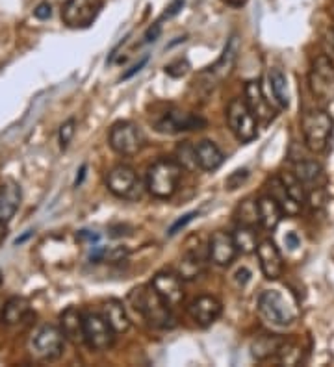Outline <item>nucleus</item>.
I'll return each instance as SVG.
<instances>
[{"label":"nucleus","instance_id":"aec40b11","mask_svg":"<svg viewBox=\"0 0 334 367\" xmlns=\"http://www.w3.org/2000/svg\"><path fill=\"white\" fill-rule=\"evenodd\" d=\"M59 330L65 336V339H69L76 345L86 342V338H84V315L80 313V310H76L74 306L65 310L59 315Z\"/></svg>","mask_w":334,"mask_h":367},{"label":"nucleus","instance_id":"de8ad7c7","mask_svg":"<svg viewBox=\"0 0 334 367\" xmlns=\"http://www.w3.org/2000/svg\"><path fill=\"white\" fill-rule=\"evenodd\" d=\"M6 235H8V225H6L4 221H0V245L4 243Z\"/></svg>","mask_w":334,"mask_h":367},{"label":"nucleus","instance_id":"f704fd0d","mask_svg":"<svg viewBox=\"0 0 334 367\" xmlns=\"http://www.w3.org/2000/svg\"><path fill=\"white\" fill-rule=\"evenodd\" d=\"M241 211V225H247V226H253L258 221V206H256V202H250V201H246L243 204H241L240 208Z\"/></svg>","mask_w":334,"mask_h":367},{"label":"nucleus","instance_id":"1a4fd4ad","mask_svg":"<svg viewBox=\"0 0 334 367\" xmlns=\"http://www.w3.org/2000/svg\"><path fill=\"white\" fill-rule=\"evenodd\" d=\"M103 10V0H67L62 8V19L69 28H89Z\"/></svg>","mask_w":334,"mask_h":367},{"label":"nucleus","instance_id":"a878e982","mask_svg":"<svg viewBox=\"0 0 334 367\" xmlns=\"http://www.w3.org/2000/svg\"><path fill=\"white\" fill-rule=\"evenodd\" d=\"M282 343H284V339L279 338V336H260L250 345V353L256 360H267V358L275 356L279 353Z\"/></svg>","mask_w":334,"mask_h":367},{"label":"nucleus","instance_id":"3c124183","mask_svg":"<svg viewBox=\"0 0 334 367\" xmlns=\"http://www.w3.org/2000/svg\"><path fill=\"white\" fill-rule=\"evenodd\" d=\"M2 280H4V276H2V271H0V284H2Z\"/></svg>","mask_w":334,"mask_h":367},{"label":"nucleus","instance_id":"e433bc0d","mask_svg":"<svg viewBox=\"0 0 334 367\" xmlns=\"http://www.w3.org/2000/svg\"><path fill=\"white\" fill-rule=\"evenodd\" d=\"M188 69H190V64H188L186 59L178 58L173 64L166 65V73L173 76V78H178V76H184L188 73Z\"/></svg>","mask_w":334,"mask_h":367},{"label":"nucleus","instance_id":"0eeeda50","mask_svg":"<svg viewBox=\"0 0 334 367\" xmlns=\"http://www.w3.org/2000/svg\"><path fill=\"white\" fill-rule=\"evenodd\" d=\"M110 147L121 156H134L145 147V136L136 122H115L110 130Z\"/></svg>","mask_w":334,"mask_h":367},{"label":"nucleus","instance_id":"5701e85b","mask_svg":"<svg viewBox=\"0 0 334 367\" xmlns=\"http://www.w3.org/2000/svg\"><path fill=\"white\" fill-rule=\"evenodd\" d=\"M256 206H258V221L262 223V226L265 231H275L280 221H282V216H284L279 202L270 195L258 199Z\"/></svg>","mask_w":334,"mask_h":367},{"label":"nucleus","instance_id":"72a5a7b5","mask_svg":"<svg viewBox=\"0 0 334 367\" xmlns=\"http://www.w3.org/2000/svg\"><path fill=\"white\" fill-rule=\"evenodd\" d=\"M74 132H76V121L74 119H69V121H65L62 127H59V148L65 151V148L69 147V143L73 141Z\"/></svg>","mask_w":334,"mask_h":367},{"label":"nucleus","instance_id":"2f4dec72","mask_svg":"<svg viewBox=\"0 0 334 367\" xmlns=\"http://www.w3.org/2000/svg\"><path fill=\"white\" fill-rule=\"evenodd\" d=\"M279 356L280 363H286V366H295V363L301 362V347L299 345H294V343L286 342L282 343V347L279 349Z\"/></svg>","mask_w":334,"mask_h":367},{"label":"nucleus","instance_id":"393cba45","mask_svg":"<svg viewBox=\"0 0 334 367\" xmlns=\"http://www.w3.org/2000/svg\"><path fill=\"white\" fill-rule=\"evenodd\" d=\"M202 273H205V258L201 256V252L190 250V252L182 256L180 262H178L177 273L182 280H195Z\"/></svg>","mask_w":334,"mask_h":367},{"label":"nucleus","instance_id":"8fccbe9b","mask_svg":"<svg viewBox=\"0 0 334 367\" xmlns=\"http://www.w3.org/2000/svg\"><path fill=\"white\" fill-rule=\"evenodd\" d=\"M84 173H86V165H84V167H82V169H80V177H79V178H76V186H79L80 182H82V178H84Z\"/></svg>","mask_w":334,"mask_h":367},{"label":"nucleus","instance_id":"c756f323","mask_svg":"<svg viewBox=\"0 0 334 367\" xmlns=\"http://www.w3.org/2000/svg\"><path fill=\"white\" fill-rule=\"evenodd\" d=\"M280 182H282V186H284L286 193L294 199L297 204H303L306 199V193H305V184L299 180V178L295 177V173H282L280 175Z\"/></svg>","mask_w":334,"mask_h":367},{"label":"nucleus","instance_id":"f03ea898","mask_svg":"<svg viewBox=\"0 0 334 367\" xmlns=\"http://www.w3.org/2000/svg\"><path fill=\"white\" fill-rule=\"evenodd\" d=\"M182 169L175 160H158L154 165L149 167L147 190L156 199H171L178 190L182 178Z\"/></svg>","mask_w":334,"mask_h":367},{"label":"nucleus","instance_id":"49530a36","mask_svg":"<svg viewBox=\"0 0 334 367\" xmlns=\"http://www.w3.org/2000/svg\"><path fill=\"white\" fill-rule=\"evenodd\" d=\"M221 2L226 6H231V8H241L247 0H221Z\"/></svg>","mask_w":334,"mask_h":367},{"label":"nucleus","instance_id":"79ce46f5","mask_svg":"<svg viewBox=\"0 0 334 367\" xmlns=\"http://www.w3.org/2000/svg\"><path fill=\"white\" fill-rule=\"evenodd\" d=\"M284 243H286V247H288V249H297V247H299L301 245V240H299V235L295 234V232H288V234L284 235Z\"/></svg>","mask_w":334,"mask_h":367},{"label":"nucleus","instance_id":"473e14b6","mask_svg":"<svg viewBox=\"0 0 334 367\" xmlns=\"http://www.w3.org/2000/svg\"><path fill=\"white\" fill-rule=\"evenodd\" d=\"M178 156H180V165L186 167V169H197V156H195V147L190 145V143H184L178 147Z\"/></svg>","mask_w":334,"mask_h":367},{"label":"nucleus","instance_id":"423d86ee","mask_svg":"<svg viewBox=\"0 0 334 367\" xmlns=\"http://www.w3.org/2000/svg\"><path fill=\"white\" fill-rule=\"evenodd\" d=\"M258 310L262 318L277 327H290L297 319V313L292 308V304L286 301V297L277 289H267L258 299Z\"/></svg>","mask_w":334,"mask_h":367},{"label":"nucleus","instance_id":"c9c22d12","mask_svg":"<svg viewBox=\"0 0 334 367\" xmlns=\"http://www.w3.org/2000/svg\"><path fill=\"white\" fill-rule=\"evenodd\" d=\"M247 178H249V171L247 169H238V171L229 175V178L225 180V187L229 191L238 190V187H241V184H246Z\"/></svg>","mask_w":334,"mask_h":367},{"label":"nucleus","instance_id":"37998d69","mask_svg":"<svg viewBox=\"0 0 334 367\" xmlns=\"http://www.w3.org/2000/svg\"><path fill=\"white\" fill-rule=\"evenodd\" d=\"M145 64H147V58H143L142 62H139V64L134 65V67L130 69L128 73H125V74H123V80H128V78H130V76H134V74L138 73V71H142V67H143V65H145Z\"/></svg>","mask_w":334,"mask_h":367},{"label":"nucleus","instance_id":"b1692460","mask_svg":"<svg viewBox=\"0 0 334 367\" xmlns=\"http://www.w3.org/2000/svg\"><path fill=\"white\" fill-rule=\"evenodd\" d=\"M30 313V303L25 297H11L2 304V321L8 325L23 323Z\"/></svg>","mask_w":334,"mask_h":367},{"label":"nucleus","instance_id":"7c9ffc66","mask_svg":"<svg viewBox=\"0 0 334 367\" xmlns=\"http://www.w3.org/2000/svg\"><path fill=\"white\" fill-rule=\"evenodd\" d=\"M295 177L303 184H314L321 177V165L314 160H301L295 163Z\"/></svg>","mask_w":334,"mask_h":367},{"label":"nucleus","instance_id":"4be33fe9","mask_svg":"<svg viewBox=\"0 0 334 367\" xmlns=\"http://www.w3.org/2000/svg\"><path fill=\"white\" fill-rule=\"evenodd\" d=\"M21 204V187L15 182H4L0 186V221H8L15 216Z\"/></svg>","mask_w":334,"mask_h":367},{"label":"nucleus","instance_id":"09e8293b","mask_svg":"<svg viewBox=\"0 0 334 367\" xmlns=\"http://www.w3.org/2000/svg\"><path fill=\"white\" fill-rule=\"evenodd\" d=\"M32 234H34V231H28L25 235H23V238H17V240H15V245H21V243H23V241L28 240V238H30V235H32Z\"/></svg>","mask_w":334,"mask_h":367},{"label":"nucleus","instance_id":"9b49d317","mask_svg":"<svg viewBox=\"0 0 334 367\" xmlns=\"http://www.w3.org/2000/svg\"><path fill=\"white\" fill-rule=\"evenodd\" d=\"M207 127V121L197 115V113H188L180 112V110H169L154 122V128H156L160 134H182V132H192V130H201V128Z\"/></svg>","mask_w":334,"mask_h":367},{"label":"nucleus","instance_id":"4c0bfd02","mask_svg":"<svg viewBox=\"0 0 334 367\" xmlns=\"http://www.w3.org/2000/svg\"><path fill=\"white\" fill-rule=\"evenodd\" d=\"M197 216H199V214H197V211H190V214H186V216H182L180 219L177 221V223H173L171 228H169V232H167V234H169V235L178 234V232H180L182 228H184V226L190 225V223H192V221L195 219Z\"/></svg>","mask_w":334,"mask_h":367},{"label":"nucleus","instance_id":"603ef678","mask_svg":"<svg viewBox=\"0 0 334 367\" xmlns=\"http://www.w3.org/2000/svg\"><path fill=\"white\" fill-rule=\"evenodd\" d=\"M333 43H334V28H333Z\"/></svg>","mask_w":334,"mask_h":367},{"label":"nucleus","instance_id":"c03bdc74","mask_svg":"<svg viewBox=\"0 0 334 367\" xmlns=\"http://www.w3.org/2000/svg\"><path fill=\"white\" fill-rule=\"evenodd\" d=\"M249 279H250V273H249V269H246V267H243V269H240L236 273V280H238V282H240L241 286L247 284V282H249Z\"/></svg>","mask_w":334,"mask_h":367},{"label":"nucleus","instance_id":"2eb2a0df","mask_svg":"<svg viewBox=\"0 0 334 367\" xmlns=\"http://www.w3.org/2000/svg\"><path fill=\"white\" fill-rule=\"evenodd\" d=\"M188 312H190L192 319L199 327H210V325H214L219 319L223 306L216 297L201 295L195 301H192V304L188 306Z\"/></svg>","mask_w":334,"mask_h":367},{"label":"nucleus","instance_id":"f3484780","mask_svg":"<svg viewBox=\"0 0 334 367\" xmlns=\"http://www.w3.org/2000/svg\"><path fill=\"white\" fill-rule=\"evenodd\" d=\"M246 104L249 106V110L253 112L258 121L270 122L271 119L275 117V112L271 108L270 100L265 98L264 91H262V86L258 80H250L246 86Z\"/></svg>","mask_w":334,"mask_h":367},{"label":"nucleus","instance_id":"ddd939ff","mask_svg":"<svg viewBox=\"0 0 334 367\" xmlns=\"http://www.w3.org/2000/svg\"><path fill=\"white\" fill-rule=\"evenodd\" d=\"M256 256L260 262V269L267 280H277L284 273V262L280 250L271 240H264L256 245Z\"/></svg>","mask_w":334,"mask_h":367},{"label":"nucleus","instance_id":"4468645a","mask_svg":"<svg viewBox=\"0 0 334 367\" xmlns=\"http://www.w3.org/2000/svg\"><path fill=\"white\" fill-rule=\"evenodd\" d=\"M151 286L154 288L160 297L166 301L169 306H178L184 299V288H182V279L177 273L171 271H162V273L154 274Z\"/></svg>","mask_w":334,"mask_h":367},{"label":"nucleus","instance_id":"7ed1b4c3","mask_svg":"<svg viewBox=\"0 0 334 367\" xmlns=\"http://www.w3.org/2000/svg\"><path fill=\"white\" fill-rule=\"evenodd\" d=\"M334 121L325 110H312L303 117V137L309 151L320 154L329 147Z\"/></svg>","mask_w":334,"mask_h":367},{"label":"nucleus","instance_id":"39448f33","mask_svg":"<svg viewBox=\"0 0 334 367\" xmlns=\"http://www.w3.org/2000/svg\"><path fill=\"white\" fill-rule=\"evenodd\" d=\"M226 121L240 143H250L258 136V119L253 115L246 100L234 98L226 108Z\"/></svg>","mask_w":334,"mask_h":367},{"label":"nucleus","instance_id":"f257e3e1","mask_svg":"<svg viewBox=\"0 0 334 367\" xmlns=\"http://www.w3.org/2000/svg\"><path fill=\"white\" fill-rule=\"evenodd\" d=\"M130 303L134 310L147 321L151 327L171 328L175 327V318L171 313V306L154 291L153 286H142L130 293Z\"/></svg>","mask_w":334,"mask_h":367},{"label":"nucleus","instance_id":"c85d7f7f","mask_svg":"<svg viewBox=\"0 0 334 367\" xmlns=\"http://www.w3.org/2000/svg\"><path fill=\"white\" fill-rule=\"evenodd\" d=\"M232 238H234L238 252L249 255V252H255L256 250V232L253 226L240 225L236 228V232L232 234Z\"/></svg>","mask_w":334,"mask_h":367},{"label":"nucleus","instance_id":"dca6fc26","mask_svg":"<svg viewBox=\"0 0 334 367\" xmlns=\"http://www.w3.org/2000/svg\"><path fill=\"white\" fill-rule=\"evenodd\" d=\"M238 255L236 243H234V238L226 232L219 231L214 232L210 238V245H208V256L216 265H221L226 267L234 262Z\"/></svg>","mask_w":334,"mask_h":367},{"label":"nucleus","instance_id":"a18cd8bd","mask_svg":"<svg viewBox=\"0 0 334 367\" xmlns=\"http://www.w3.org/2000/svg\"><path fill=\"white\" fill-rule=\"evenodd\" d=\"M79 240L91 241V243H93V241H98V235L89 231H82V232H79Z\"/></svg>","mask_w":334,"mask_h":367},{"label":"nucleus","instance_id":"bb28decb","mask_svg":"<svg viewBox=\"0 0 334 367\" xmlns=\"http://www.w3.org/2000/svg\"><path fill=\"white\" fill-rule=\"evenodd\" d=\"M270 82L271 89H273V95H275L280 108H288V106H290V93H288V80H286V74L282 73L280 69H271Z\"/></svg>","mask_w":334,"mask_h":367},{"label":"nucleus","instance_id":"a211bd4d","mask_svg":"<svg viewBox=\"0 0 334 367\" xmlns=\"http://www.w3.org/2000/svg\"><path fill=\"white\" fill-rule=\"evenodd\" d=\"M236 56H238V37L236 35H232L231 40H229V43H226L225 50H223L221 58L217 59L216 64L212 65L207 73H205V76H210V82L208 83L219 82V80H223L225 76H229V73H231L232 67H234ZM212 86H214V83H212Z\"/></svg>","mask_w":334,"mask_h":367},{"label":"nucleus","instance_id":"cd10ccee","mask_svg":"<svg viewBox=\"0 0 334 367\" xmlns=\"http://www.w3.org/2000/svg\"><path fill=\"white\" fill-rule=\"evenodd\" d=\"M270 187H271V197L279 202L280 208H282V211H286L288 216H295V214H299L301 204H297V202H295L294 199L288 195V193H286V190H284V186H282L280 178H271Z\"/></svg>","mask_w":334,"mask_h":367},{"label":"nucleus","instance_id":"a19ab883","mask_svg":"<svg viewBox=\"0 0 334 367\" xmlns=\"http://www.w3.org/2000/svg\"><path fill=\"white\" fill-rule=\"evenodd\" d=\"M160 34H162V25L156 23V25H153L147 30V34H145V43H154V41L160 37Z\"/></svg>","mask_w":334,"mask_h":367},{"label":"nucleus","instance_id":"9d476101","mask_svg":"<svg viewBox=\"0 0 334 367\" xmlns=\"http://www.w3.org/2000/svg\"><path fill=\"white\" fill-rule=\"evenodd\" d=\"M106 186L119 199L136 201L142 197V184L132 167L115 165L106 177Z\"/></svg>","mask_w":334,"mask_h":367},{"label":"nucleus","instance_id":"20e7f679","mask_svg":"<svg viewBox=\"0 0 334 367\" xmlns=\"http://www.w3.org/2000/svg\"><path fill=\"white\" fill-rule=\"evenodd\" d=\"M65 336L62 330L52 325H43L38 328L30 339V353L34 354L41 362H52L64 353Z\"/></svg>","mask_w":334,"mask_h":367},{"label":"nucleus","instance_id":"6ab92c4d","mask_svg":"<svg viewBox=\"0 0 334 367\" xmlns=\"http://www.w3.org/2000/svg\"><path fill=\"white\" fill-rule=\"evenodd\" d=\"M195 156L197 165L201 167L202 171H216L225 162V154L221 152V148L217 147L214 141H208V139L197 143Z\"/></svg>","mask_w":334,"mask_h":367},{"label":"nucleus","instance_id":"412c9836","mask_svg":"<svg viewBox=\"0 0 334 367\" xmlns=\"http://www.w3.org/2000/svg\"><path fill=\"white\" fill-rule=\"evenodd\" d=\"M103 318L106 319V323L112 327V330L115 334L128 332V328L132 325V321L128 318L127 308H125V304L117 299H110L104 303Z\"/></svg>","mask_w":334,"mask_h":367},{"label":"nucleus","instance_id":"ea45409f","mask_svg":"<svg viewBox=\"0 0 334 367\" xmlns=\"http://www.w3.org/2000/svg\"><path fill=\"white\" fill-rule=\"evenodd\" d=\"M182 8H184V0H173L171 6H169L166 13H163V19H171V17L178 15Z\"/></svg>","mask_w":334,"mask_h":367},{"label":"nucleus","instance_id":"58836bf2","mask_svg":"<svg viewBox=\"0 0 334 367\" xmlns=\"http://www.w3.org/2000/svg\"><path fill=\"white\" fill-rule=\"evenodd\" d=\"M34 15L35 19L40 21L50 19V15H52V6H50L49 2H41V4H38V8L34 10Z\"/></svg>","mask_w":334,"mask_h":367},{"label":"nucleus","instance_id":"6e6552de","mask_svg":"<svg viewBox=\"0 0 334 367\" xmlns=\"http://www.w3.org/2000/svg\"><path fill=\"white\" fill-rule=\"evenodd\" d=\"M309 83L318 100L329 103L334 98V62L327 54H320L312 62Z\"/></svg>","mask_w":334,"mask_h":367},{"label":"nucleus","instance_id":"f8f14e48","mask_svg":"<svg viewBox=\"0 0 334 367\" xmlns=\"http://www.w3.org/2000/svg\"><path fill=\"white\" fill-rule=\"evenodd\" d=\"M84 338L89 349L93 351H108L115 342V332L112 330L106 319L98 313L84 315Z\"/></svg>","mask_w":334,"mask_h":367}]
</instances>
